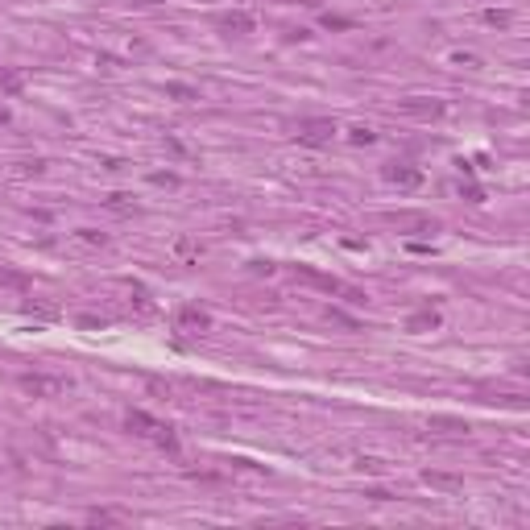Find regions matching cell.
I'll return each mask as SVG.
<instances>
[{
  "instance_id": "obj_1",
  "label": "cell",
  "mask_w": 530,
  "mask_h": 530,
  "mask_svg": "<svg viewBox=\"0 0 530 530\" xmlns=\"http://www.w3.org/2000/svg\"><path fill=\"white\" fill-rule=\"evenodd\" d=\"M294 278H299L303 286H311V290L336 294V299H344V303H352V307H365V290H357V286H348V282L332 278V274H319V269H311V265H299V269H294Z\"/></svg>"
},
{
  "instance_id": "obj_2",
  "label": "cell",
  "mask_w": 530,
  "mask_h": 530,
  "mask_svg": "<svg viewBox=\"0 0 530 530\" xmlns=\"http://www.w3.org/2000/svg\"><path fill=\"white\" fill-rule=\"evenodd\" d=\"M129 431L133 435H141V439H149V444H158V448H178V435H174V427H166V423H158V419H149V415H141V410H129Z\"/></svg>"
},
{
  "instance_id": "obj_3",
  "label": "cell",
  "mask_w": 530,
  "mask_h": 530,
  "mask_svg": "<svg viewBox=\"0 0 530 530\" xmlns=\"http://www.w3.org/2000/svg\"><path fill=\"white\" fill-rule=\"evenodd\" d=\"M336 133H340V129H336V120H328V116H307V120L294 124V141H299V145H311V149L332 145Z\"/></svg>"
},
{
  "instance_id": "obj_4",
  "label": "cell",
  "mask_w": 530,
  "mask_h": 530,
  "mask_svg": "<svg viewBox=\"0 0 530 530\" xmlns=\"http://www.w3.org/2000/svg\"><path fill=\"white\" fill-rule=\"evenodd\" d=\"M17 386H21V394H29V398H62V394L70 390V381L58 377V373H21Z\"/></svg>"
},
{
  "instance_id": "obj_5",
  "label": "cell",
  "mask_w": 530,
  "mask_h": 530,
  "mask_svg": "<svg viewBox=\"0 0 530 530\" xmlns=\"http://www.w3.org/2000/svg\"><path fill=\"white\" fill-rule=\"evenodd\" d=\"M216 29H220V33H232V37H245V33L257 29V17L245 12V8H232V12H220V17H216Z\"/></svg>"
},
{
  "instance_id": "obj_6",
  "label": "cell",
  "mask_w": 530,
  "mask_h": 530,
  "mask_svg": "<svg viewBox=\"0 0 530 530\" xmlns=\"http://www.w3.org/2000/svg\"><path fill=\"white\" fill-rule=\"evenodd\" d=\"M174 328L187 332V336H203V332H211V315H207L203 307H178Z\"/></svg>"
},
{
  "instance_id": "obj_7",
  "label": "cell",
  "mask_w": 530,
  "mask_h": 530,
  "mask_svg": "<svg viewBox=\"0 0 530 530\" xmlns=\"http://www.w3.org/2000/svg\"><path fill=\"white\" fill-rule=\"evenodd\" d=\"M381 174H386V182H394V187H402V191H410V187H419V182H423V170H419V166H410V162H390Z\"/></svg>"
},
{
  "instance_id": "obj_8",
  "label": "cell",
  "mask_w": 530,
  "mask_h": 530,
  "mask_svg": "<svg viewBox=\"0 0 530 530\" xmlns=\"http://www.w3.org/2000/svg\"><path fill=\"white\" fill-rule=\"evenodd\" d=\"M390 224L394 228H402V232H439V220H431V216H419V211H398V216H390Z\"/></svg>"
},
{
  "instance_id": "obj_9",
  "label": "cell",
  "mask_w": 530,
  "mask_h": 530,
  "mask_svg": "<svg viewBox=\"0 0 530 530\" xmlns=\"http://www.w3.org/2000/svg\"><path fill=\"white\" fill-rule=\"evenodd\" d=\"M402 112H406V116H415V120H435V116H444V104H439V100L410 95V100H402Z\"/></svg>"
},
{
  "instance_id": "obj_10",
  "label": "cell",
  "mask_w": 530,
  "mask_h": 530,
  "mask_svg": "<svg viewBox=\"0 0 530 530\" xmlns=\"http://www.w3.org/2000/svg\"><path fill=\"white\" fill-rule=\"evenodd\" d=\"M104 207H108V211H116V216H133V211H137L133 195H108V199H104Z\"/></svg>"
},
{
  "instance_id": "obj_11",
  "label": "cell",
  "mask_w": 530,
  "mask_h": 530,
  "mask_svg": "<svg viewBox=\"0 0 530 530\" xmlns=\"http://www.w3.org/2000/svg\"><path fill=\"white\" fill-rule=\"evenodd\" d=\"M423 481H427L431 489H448V493L460 489V477H448V473H423Z\"/></svg>"
},
{
  "instance_id": "obj_12",
  "label": "cell",
  "mask_w": 530,
  "mask_h": 530,
  "mask_svg": "<svg viewBox=\"0 0 530 530\" xmlns=\"http://www.w3.org/2000/svg\"><path fill=\"white\" fill-rule=\"evenodd\" d=\"M410 332H427V328H439V315L435 311H419V315H410V323H406Z\"/></svg>"
},
{
  "instance_id": "obj_13",
  "label": "cell",
  "mask_w": 530,
  "mask_h": 530,
  "mask_svg": "<svg viewBox=\"0 0 530 530\" xmlns=\"http://www.w3.org/2000/svg\"><path fill=\"white\" fill-rule=\"evenodd\" d=\"M348 141H352V145H373L377 133H373L369 124H352V129H348Z\"/></svg>"
},
{
  "instance_id": "obj_14",
  "label": "cell",
  "mask_w": 530,
  "mask_h": 530,
  "mask_svg": "<svg viewBox=\"0 0 530 530\" xmlns=\"http://www.w3.org/2000/svg\"><path fill=\"white\" fill-rule=\"evenodd\" d=\"M133 307H137L141 315H153V299H149L145 286H133Z\"/></svg>"
},
{
  "instance_id": "obj_15",
  "label": "cell",
  "mask_w": 530,
  "mask_h": 530,
  "mask_svg": "<svg viewBox=\"0 0 530 530\" xmlns=\"http://www.w3.org/2000/svg\"><path fill=\"white\" fill-rule=\"evenodd\" d=\"M25 311L37 315V319H58V307H54V303H37V299H33V303H25Z\"/></svg>"
},
{
  "instance_id": "obj_16",
  "label": "cell",
  "mask_w": 530,
  "mask_h": 530,
  "mask_svg": "<svg viewBox=\"0 0 530 530\" xmlns=\"http://www.w3.org/2000/svg\"><path fill=\"white\" fill-rule=\"evenodd\" d=\"M166 95H174V100H182V104L199 100V91H195V87H182V83H170V87H166Z\"/></svg>"
},
{
  "instance_id": "obj_17",
  "label": "cell",
  "mask_w": 530,
  "mask_h": 530,
  "mask_svg": "<svg viewBox=\"0 0 530 530\" xmlns=\"http://www.w3.org/2000/svg\"><path fill=\"white\" fill-rule=\"evenodd\" d=\"M79 245H91V249H104V245H108V236H100V232H91V228H79Z\"/></svg>"
},
{
  "instance_id": "obj_18",
  "label": "cell",
  "mask_w": 530,
  "mask_h": 530,
  "mask_svg": "<svg viewBox=\"0 0 530 530\" xmlns=\"http://www.w3.org/2000/svg\"><path fill=\"white\" fill-rule=\"evenodd\" d=\"M87 522H124L120 514H108V510H95V514H87Z\"/></svg>"
},
{
  "instance_id": "obj_19",
  "label": "cell",
  "mask_w": 530,
  "mask_h": 530,
  "mask_svg": "<svg viewBox=\"0 0 530 530\" xmlns=\"http://www.w3.org/2000/svg\"><path fill=\"white\" fill-rule=\"evenodd\" d=\"M489 25H510V12H485Z\"/></svg>"
},
{
  "instance_id": "obj_20",
  "label": "cell",
  "mask_w": 530,
  "mask_h": 530,
  "mask_svg": "<svg viewBox=\"0 0 530 530\" xmlns=\"http://www.w3.org/2000/svg\"><path fill=\"white\" fill-rule=\"evenodd\" d=\"M323 25H332V29H348L352 21H344V17H332V12H328V17H323Z\"/></svg>"
}]
</instances>
